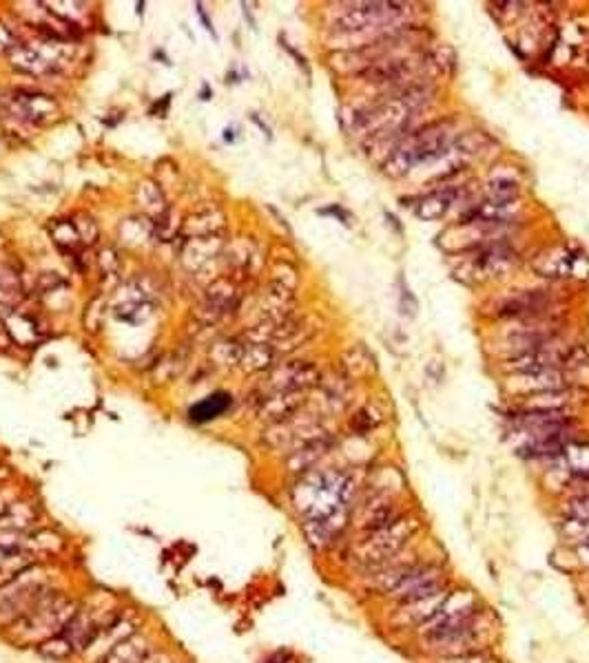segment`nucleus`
<instances>
[{"label": "nucleus", "instance_id": "nucleus-1", "mask_svg": "<svg viewBox=\"0 0 589 663\" xmlns=\"http://www.w3.org/2000/svg\"><path fill=\"white\" fill-rule=\"evenodd\" d=\"M122 609L125 606H122V601L114 593L95 590L87 599H80L78 610L71 617L63 632L58 637H54L52 641H47L45 646H40L35 652L49 661L75 659L94 641V637L98 635L106 621L114 619Z\"/></svg>", "mask_w": 589, "mask_h": 663}, {"label": "nucleus", "instance_id": "nucleus-2", "mask_svg": "<svg viewBox=\"0 0 589 663\" xmlns=\"http://www.w3.org/2000/svg\"><path fill=\"white\" fill-rule=\"evenodd\" d=\"M353 496V476L339 469H326V471L304 473L293 487L291 502L304 522H324V520L348 515Z\"/></svg>", "mask_w": 589, "mask_h": 663}, {"label": "nucleus", "instance_id": "nucleus-3", "mask_svg": "<svg viewBox=\"0 0 589 663\" xmlns=\"http://www.w3.org/2000/svg\"><path fill=\"white\" fill-rule=\"evenodd\" d=\"M80 599L67 589H58L54 593L45 597L40 604H35L32 610H27L16 621L5 626L0 630L5 641H9L16 648H35L45 646L63 632L65 626L69 624L71 617L78 610Z\"/></svg>", "mask_w": 589, "mask_h": 663}, {"label": "nucleus", "instance_id": "nucleus-4", "mask_svg": "<svg viewBox=\"0 0 589 663\" xmlns=\"http://www.w3.org/2000/svg\"><path fill=\"white\" fill-rule=\"evenodd\" d=\"M65 589L52 562H40L25 569L0 589V630L32 610L54 590Z\"/></svg>", "mask_w": 589, "mask_h": 663}, {"label": "nucleus", "instance_id": "nucleus-5", "mask_svg": "<svg viewBox=\"0 0 589 663\" xmlns=\"http://www.w3.org/2000/svg\"><path fill=\"white\" fill-rule=\"evenodd\" d=\"M454 140L456 137L450 135V131L441 122L424 126V129L405 137L397 149L390 153V157L385 160V171L394 177L405 175L414 166L428 164V162L439 160V157L454 151Z\"/></svg>", "mask_w": 589, "mask_h": 663}, {"label": "nucleus", "instance_id": "nucleus-6", "mask_svg": "<svg viewBox=\"0 0 589 663\" xmlns=\"http://www.w3.org/2000/svg\"><path fill=\"white\" fill-rule=\"evenodd\" d=\"M416 529H419V522L414 518L399 515L388 527L368 533V538L364 539L362 547L357 550V558L364 564H368L370 569H377V566L393 562V558H397L401 549L413 539Z\"/></svg>", "mask_w": 589, "mask_h": 663}, {"label": "nucleus", "instance_id": "nucleus-7", "mask_svg": "<svg viewBox=\"0 0 589 663\" xmlns=\"http://www.w3.org/2000/svg\"><path fill=\"white\" fill-rule=\"evenodd\" d=\"M410 5L404 3H357L353 9H346L334 23V29L342 34H364L377 29L379 34L390 32L394 18H401L408 12Z\"/></svg>", "mask_w": 589, "mask_h": 663}, {"label": "nucleus", "instance_id": "nucleus-8", "mask_svg": "<svg viewBox=\"0 0 589 663\" xmlns=\"http://www.w3.org/2000/svg\"><path fill=\"white\" fill-rule=\"evenodd\" d=\"M146 626V617L138 609H122L114 619H109L100 628L98 635L94 637V641L75 657V661L80 663H98L106 652L114 646H118L120 641H125L126 637H131L134 632Z\"/></svg>", "mask_w": 589, "mask_h": 663}, {"label": "nucleus", "instance_id": "nucleus-9", "mask_svg": "<svg viewBox=\"0 0 589 663\" xmlns=\"http://www.w3.org/2000/svg\"><path fill=\"white\" fill-rule=\"evenodd\" d=\"M534 272L541 277L550 279H574V277H587L589 274V259L583 252L554 246L543 250L534 259Z\"/></svg>", "mask_w": 589, "mask_h": 663}, {"label": "nucleus", "instance_id": "nucleus-10", "mask_svg": "<svg viewBox=\"0 0 589 663\" xmlns=\"http://www.w3.org/2000/svg\"><path fill=\"white\" fill-rule=\"evenodd\" d=\"M552 308H554V299L545 290H523L503 297L496 305V314L501 319H519L523 323V321L547 319Z\"/></svg>", "mask_w": 589, "mask_h": 663}, {"label": "nucleus", "instance_id": "nucleus-11", "mask_svg": "<svg viewBox=\"0 0 589 663\" xmlns=\"http://www.w3.org/2000/svg\"><path fill=\"white\" fill-rule=\"evenodd\" d=\"M157 632L154 626H145L111 648L98 663H142L157 648Z\"/></svg>", "mask_w": 589, "mask_h": 663}, {"label": "nucleus", "instance_id": "nucleus-12", "mask_svg": "<svg viewBox=\"0 0 589 663\" xmlns=\"http://www.w3.org/2000/svg\"><path fill=\"white\" fill-rule=\"evenodd\" d=\"M516 263V252L507 243H487L474 257V268L481 279L505 277Z\"/></svg>", "mask_w": 589, "mask_h": 663}, {"label": "nucleus", "instance_id": "nucleus-13", "mask_svg": "<svg viewBox=\"0 0 589 663\" xmlns=\"http://www.w3.org/2000/svg\"><path fill=\"white\" fill-rule=\"evenodd\" d=\"M514 381H519V390L527 394H538V391H552L563 390V387H572L574 381L567 370H541V371H527V374H514Z\"/></svg>", "mask_w": 589, "mask_h": 663}, {"label": "nucleus", "instance_id": "nucleus-14", "mask_svg": "<svg viewBox=\"0 0 589 663\" xmlns=\"http://www.w3.org/2000/svg\"><path fill=\"white\" fill-rule=\"evenodd\" d=\"M461 188L456 186H445L439 188V191H433L430 195L421 197L419 203L414 208V215L424 222H434V219H441L448 215L452 203H456V199L461 197Z\"/></svg>", "mask_w": 589, "mask_h": 663}, {"label": "nucleus", "instance_id": "nucleus-15", "mask_svg": "<svg viewBox=\"0 0 589 663\" xmlns=\"http://www.w3.org/2000/svg\"><path fill=\"white\" fill-rule=\"evenodd\" d=\"M333 447V438L322 436V438H314V440L306 442V445L293 449L291 456H288V464H291V471L294 473H308L311 469L322 460L324 456L328 453V449Z\"/></svg>", "mask_w": 589, "mask_h": 663}, {"label": "nucleus", "instance_id": "nucleus-16", "mask_svg": "<svg viewBox=\"0 0 589 663\" xmlns=\"http://www.w3.org/2000/svg\"><path fill=\"white\" fill-rule=\"evenodd\" d=\"M450 590H441V593L425 597V599L413 601V604H401L399 606V619L404 621V626H424L425 621L433 617L436 610L441 609L445 599H448Z\"/></svg>", "mask_w": 589, "mask_h": 663}, {"label": "nucleus", "instance_id": "nucleus-17", "mask_svg": "<svg viewBox=\"0 0 589 663\" xmlns=\"http://www.w3.org/2000/svg\"><path fill=\"white\" fill-rule=\"evenodd\" d=\"M231 402H233L231 394H226V391H215V394L206 396L205 401L195 402V405L191 407L189 410L191 422H195V425H206V422L225 416L228 407H231Z\"/></svg>", "mask_w": 589, "mask_h": 663}, {"label": "nucleus", "instance_id": "nucleus-18", "mask_svg": "<svg viewBox=\"0 0 589 663\" xmlns=\"http://www.w3.org/2000/svg\"><path fill=\"white\" fill-rule=\"evenodd\" d=\"M344 370L350 379H368L377 371L374 356L365 350V345H354L344 354Z\"/></svg>", "mask_w": 589, "mask_h": 663}, {"label": "nucleus", "instance_id": "nucleus-19", "mask_svg": "<svg viewBox=\"0 0 589 663\" xmlns=\"http://www.w3.org/2000/svg\"><path fill=\"white\" fill-rule=\"evenodd\" d=\"M561 513L565 520L589 524V493H578V496H572L561 507Z\"/></svg>", "mask_w": 589, "mask_h": 663}, {"label": "nucleus", "instance_id": "nucleus-20", "mask_svg": "<svg viewBox=\"0 0 589 663\" xmlns=\"http://www.w3.org/2000/svg\"><path fill=\"white\" fill-rule=\"evenodd\" d=\"M487 193H490V199L510 202V199L519 197L521 183L516 180H510V177H499V180H492L487 183Z\"/></svg>", "mask_w": 589, "mask_h": 663}, {"label": "nucleus", "instance_id": "nucleus-21", "mask_svg": "<svg viewBox=\"0 0 589 663\" xmlns=\"http://www.w3.org/2000/svg\"><path fill=\"white\" fill-rule=\"evenodd\" d=\"M142 663H191V661L174 646H157Z\"/></svg>", "mask_w": 589, "mask_h": 663}, {"label": "nucleus", "instance_id": "nucleus-22", "mask_svg": "<svg viewBox=\"0 0 589 663\" xmlns=\"http://www.w3.org/2000/svg\"><path fill=\"white\" fill-rule=\"evenodd\" d=\"M379 422H382V418H379V411H374L373 407H364V410L357 411V416L353 418V427L357 433H368L370 430H374Z\"/></svg>", "mask_w": 589, "mask_h": 663}]
</instances>
